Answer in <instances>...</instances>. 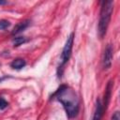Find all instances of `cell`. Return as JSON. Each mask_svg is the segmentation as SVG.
I'll use <instances>...</instances> for the list:
<instances>
[{
	"label": "cell",
	"mask_w": 120,
	"mask_h": 120,
	"mask_svg": "<svg viewBox=\"0 0 120 120\" xmlns=\"http://www.w3.org/2000/svg\"><path fill=\"white\" fill-rule=\"evenodd\" d=\"M25 65H26V62L22 58H16L10 63V67L14 69H17V70L22 69V68L25 67Z\"/></svg>",
	"instance_id": "ba28073f"
},
{
	"label": "cell",
	"mask_w": 120,
	"mask_h": 120,
	"mask_svg": "<svg viewBox=\"0 0 120 120\" xmlns=\"http://www.w3.org/2000/svg\"><path fill=\"white\" fill-rule=\"evenodd\" d=\"M113 11V1H103L101 2L99 21L98 25V32L100 38H103L106 35L109 23L111 22L112 14Z\"/></svg>",
	"instance_id": "7a4b0ae2"
},
{
	"label": "cell",
	"mask_w": 120,
	"mask_h": 120,
	"mask_svg": "<svg viewBox=\"0 0 120 120\" xmlns=\"http://www.w3.org/2000/svg\"><path fill=\"white\" fill-rule=\"evenodd\" d=\"M10 26V22L7 20H0V30H5Z\"/></svg>",
	"instance_id": "30bf717a"
},
{
	"label": "cell",
	"mask_w": 120,
	"mask_h": 120,
	"mask_svg": "<svg viewBox=\"0 0 120 120\" xmlns=\"http://www.w3.org/2000/svg\"><path fill=\"white\" fill-rule=\"evenodd\" d=\"M51 99H56L62 104L69 119L77 116L80 110V100L76 92L69 86L66 84L60 85L51 96Z\"/></svg>",
	"instance_id": "6da1fadb"
},
{
	"label": "cell",
	"mask_w": 120,
	"mask_h": 120,
	"mask_svg": "<svg viewBox=\"0 0 120 120\" xmlns=\"http://www.w3.org/2000/svg\"><path fill=\"white\" fill-rule=\"evenodd\" d=\"M104 112H105V111L102 106V101L100 98H98L96 100V106H95V111H94L92 120H101Z\"/></svg>",
	"instance_id": "8992f818"
},
{
	"label": "cell",
	"mask_w": 120,
	"mask_h": 120,
	"mask_svg": "<svg viewBox=\"0 0 120 120\" xmlns=\"http://www.w3.org/2000/svg\"><path fill=\"white\" fill-rule=\"evenodd\" d=\"M6 4H8L7 1H0V5H6Z\"/></svg>",
	"instance_id": "4fadbf2b"
},
{
	"label": "cell",
	"mask_w": 120,
	"mask_h": 120,
	"mask_svg": "<svg viewBox=\"0 0 120 120\" xmlns=\"http://www.w3.org/2000/svg\"><path fill=\"white\" fill-rule=\"evenodd\" d=\"M111 120H120V114H119V112H118V111H116V112L112 115Z\"/></svg>",
	"instance_id": "7c38bea8"
},
{
	"label": "cell",
	"mask_w": 120,
	"mask_h": 120,
	"mask_svg": "<svg viewBox=\"0 0 120 120\" xmlns=\"http://www.w3.org/2000/svg\"><path fill=\"white\" fill-rule=\"evenodd\" d=\"M112 56H113V50L112 46L111 44H108L103 52L102 54V67L104 69H109L112 67Z\"/></svg>",
	"instance_id": "277c9868"
},
{
	"label": "cell",
	"mask_w": 120,
	"mask_h": 120,
	"mask_svg": "<svg viewBox=\"0 0 120 120\" xmlns=\"http://www.w3.org/2000/svg\"><path fill=\"white\" fill-rule=\"evenodd\" d=\"M8 106V101H7L3 97H0V110H4V109H6Z\"/></svg>",
	"instance_id": "8fae6325"
},
{
	"label": "cell",
	"mask_w": 120,
	"mask_h": 120,
	"mask_svg": "<svg viewBox=\"0 0 120 120\" xmlns=\"http://www.w3.org/2000/svg\"><path fill=\"white\" fill-rule=\"evenodd\" d=\"M73 41H74V33H71L67 40H66V43H65V46L62 50V52H61V55H60V64H59V67L57 68V74H58V77H62V74H63V68H64V66L68 63V61L69 60L70 58V55H71V52H72V46H73Z\"/></svg>",
	"instance_id": "3957f363"
},
{
	"label": "cell",
	"mask_w": 120,
	"mask_h": 120,
	"mask_svg": "<svg viewBox=\"0 0 120 120\" xmlns=\"http://www.w3.org/2000/svg\"><path fill=\"white\" fill-rule=\"evenodd\" d=\"M30 23H31L30 20H24V21L20 22L19 23H17L14 26V28H13V30L11 32V35H18V34L22 33V31H24L30 25Z\"/></svg>",
	"instance_id": "52a82bcc"
},
{
	"label": "cell",
	"mask_w": 120,
	"mask_h": 120,
	"mask_svg": "<svg viewBox=\"0 0 120 120\" xmlns=\"http://www.w3.org/2000/svg\"><path fill=\"white\" fill-rule=\"evenodd\" d=\"M112 86H113V82L111 80L107 83V86H106V89H105V92H104V99H103V102H102V106H103V109H104L105 112L107 110V107L109 105V102H110V99H111V97H112Z\"/></svg>",
	"instance_id": "5b68a950"
},
{
	"label": "cell",
	"mask_w": 120,
	"mask_h": 120,
	"mask_svg": "<svg viewBox=\"0 0 120 120\" xmlns=\"http://www.w3.org/2000/svg\"><path fill=\"white\" fill-rule=\"evenodd\" d=\"M26 41H27V39L24 37H15L12 39V42H13V46L14 47H18V46L25 43Z\"/></svg>",
	"instance_id": "9c48e42d"
}]
</instances>
